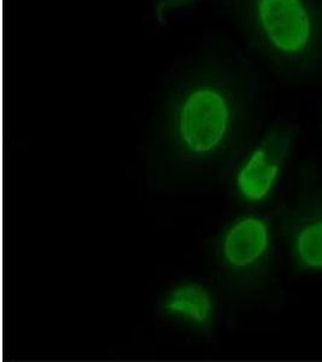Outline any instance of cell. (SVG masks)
Masks as SVG:
<instances>
[{"mask_svg":"<svg viewBox=\"0 0 322 362\" xmlns=\"http://www.w3.org/2000/svg\"><path fill=\"white\" fill-rule=\"evenodd\" d=\"M204 0H150L153 16L160 25L180 20L203 4Z\"/></svg>","mask_w":322,"mask_h":362,"instance_id":"52a82bcc","label":"cell"},{"mask_svg":"<svg viewBox=\"0 0 322 362\" xmlns=\"http://www.w3.org/2000/svg\"><path fill=\"white\" fill-rule=\"evenodd\" d=\"M249 49L277 74L322 73V0H234Z\"/></svg>","mask_w":322,"mask_h":362,"instance_id":"7a4b0ae2","label":"cell"},{"mask_svg":"<svg viewBox=\"0 0 322 362\" xmlns=\"http://www.w3.org/2000/svg\"><path fill=\"white\" fill-rule=\"evenodd\" d=\"M291 264L296 271L322 276V180L303 186L281 215Z\"/></svg>","mask_w":322,"mask_h":362,"instance_id":"8992f818","label":"cell"},{"mask_svg":"<svg viewBox=\"0 0 322 362\" xmlns=\"http://www.w3.org/2000/svg\"><path fill=\"white\" fill-rule=\"evenodd\" d=\"M262 104L260 73L243 54L185 56L155 90L141 145L148 181L165 189L231 177L255 140Z\"/></svg>","mask_w":322,"mask_h":362,"instance_id":"6da1fadb","label":"cell"},{"mask_svg":"<svg viewBox=\"0 0 322 362\" xmlns=\"http://www.w3.org/2000/svg\"><path fill=\"white\" fill-rule=\"evenodd\" d=\"M210 261L214 285L223 300L234 305L260 300L272 281V221L254 211L229 218L213 239Z\"/></svg>","mask_w":322,"mask_h":362,"instance_id":"3957f363","label":"cell"},{"mask_svg":"<svg viewBox=\"0 0 322 362\" xmlns=\"http://www.w3.org/2000/svg\"><path fill=\"white\" fill-rule=\"evenodd\" d=\"M223 300L215 285L181 278L158 291L153 317L158 326L190 341H213L221 329Z\"/></svg>","mask_w":322,"mask_h":362,"instance_id":"5b68a950","label":"cell"},{"mask_svg":"<svg viewBox=\"0 0 322 362\" xmlns=\"http://www.w3.org/2000/svg\"><path fill=\"white\" fill-rule=\"evenodd\" d=\"M296 136L294 126L279 121L254 140L231 174L229 194L233 202L257 208L272 199L292 153Z\"/></svg>","mask_w":322,"mask_h":362,"instance_id":"277c9868","label":"cell"}]
</instances>
